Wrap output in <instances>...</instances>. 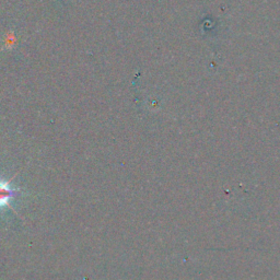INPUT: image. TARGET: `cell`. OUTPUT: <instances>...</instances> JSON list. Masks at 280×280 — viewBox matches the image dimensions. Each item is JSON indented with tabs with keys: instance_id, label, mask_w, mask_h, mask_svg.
Listing matches in <instances>:
<instances>
[{
	"instance_id": "cell-1",
	"label": "cell",
	"mask_w": 280,
	"mask_h": 280,
	"mask_svg": "<svg viewBox=\"0 0 280 280\" xmlns=\"http://www.w3.org/2000/svg\"><path fill=\"white\" fill-rule=\"evenodd\" d=\"M19 190L12 188L10 185V182H4L0 180V208L9 207L12 209V206L10 205V201L12 199Z\"/></svg>"
}]
</instances>
